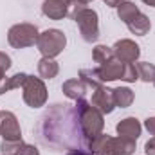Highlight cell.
<instances>
[{
	"instance_id": "obj_1",
	"label": "cell",
	"mask_w": 155,
	"mask_h": 155,
	"mask_svg": "<svg viewBox=\"0 0 155 155\" xmlns=\"http://www.w3.org/2000/svg\"><path fill=\"white\" fill-rule=\"evenodd\" d=\"M71 18L74 20L79 27V35L81 38L88 43L96 41L99 38V22H97V13L90 7H87V4H81L78 0H72L71 11H69Z\"/></svg>"
},
{
	"instance_id": "obj_2",
	"label": "cell",
	"mask_w": 155,
	"mask_h": 155,
	"mask_svg": "<svg viewBox=\"0 0 155 155\" xmlns=\"http://www.w3.org/2000/svg\"><path fill=\"white\" fill-rule=\"evenodd\" d=\"M76 114H78V121H79V128H81V135L85 141L94 139L96 135L103 134L105 128V119L103 114L88 101L79 99L76 105Z\"/></svg>"
},
{
	"instance_id": "obj_3",
	"label": "cell",
	"mask_w": 155,
	"mask_h": 155,
	"mask_svg": "<svg viewBox=\"0 0 155 155\" xmlns=\"http://www.w3.org/2000/svg\"><path fill=\"white\" fill-rule=\"evenodd\" d=\"M65 45H67V36L60 29H47V31L40 33L38 40H36V47L41 52V56L52 58V60L63 52Z\"/></svg>"
},
{
	"instance_id": "obj_4",
	"label": "cell",
	"mask_w": 155,
	"mask_h": 155,
	"mask_svg": "<svg viewBox=\"0 0 155 155\" xmlns=\"http://www.w3.org/2000/svg\"><path fill=\"white\" fill-rule=\"evenodd\" d=\"M40 33L33 24H16L7 31V41L13 49H25L36 43Z\"/></svg>"
},
{
	"instance_id": "obj_5",
	"label": "cell",
	"mask_w": 155,
	"mask_h": 155,
	"mask_svg": "<svg viewBox=\"0 0 155 155\" xmlns=\"http://www.w3.org/2000/svg\"><path fill=\"white\" fill-rule=\"evenodd\" d=\"M22 90H24V101H25L27 107L40 108V107L45 105V101H47V87L40 78L27 74L24 85H22Z\"/></svg>"
},
{
	"instance_id": "obj_6",
	"label": "cell",
	"mask_w": 155,
	"mask_h": 155,
	"mask_svg": "<svg viewBox=\"0 0 155 155\" xmlns=\"http://www.w3.org/2000/svg\"><path fill=\"white\" fill-rule=\"evenodd\" d=\"M0 137L7 143L22 141V130L18 119L9 110H0Z\"/></svg>"
},
{
	"instance_id": "obj_7",
	"label": "cell",
	"mask_w": 155,
	"mask_h": 155,
	"mask_svg": "<svg viewBox=\"0 0 155 155\" xmlns=\"http://www.w3.org/2000/svg\"><path fill=\"white\" fill-rule=\"evenodd\" d=\"M114 56L116 60L123 61V63H135L141 56V47L134 41V40H119L114 43Z\"/></svg>"
},
{
	"instance_id": "obj_8",
	"label": "cell",
	"mask_w": 155,
	"mask_h": 155,
	"mask_svg": "<svg viewBox=\"0 0 155 155\" xmlns=\"http://www.w3.org/2000/svg\"><path fill=\"white\" fill-rule=\"evenodd\" d=\"M101 114H112L114 108H116V103H114V92L112 88H107V87H97L92 90V101H90Z\"/></svg>"
},
{
	"instance_id": "obj_9",
	"label": "cell",
	"mask_w": 155,
	"mask_h": 155,
	"mask_svg": "<svg viewBox=\"0 0 155 155\" xmlns=\"http://www.w3.org/2000/svg\"><path fill=\"white\" fill-rule=\"evenodd\" d=\"M72 0H43L41 13L51 20H63L71 11Z\"/></svg>"
},
{
	"instance_id": "obj_10",
	"label": "cell",
	"mask_w": 155,
	"mask_h": 155,
	"mask_svg": "<svg viewBox=\"0 0 155 155\" xmlns=\"http://www.w3.org/2000/svg\"><path fill=\"white\" fill-rule=\"evenodd\" d=\"M116 130H117V134H119L121 137H126V139L137 141L139 135H141L143 126H141L139 119H135V117H124V119H121V121L117 123Z\"/></svg>"
},
{
	"instance_id": "obj_11",
	"label": "cell",
	"mask_w": 155,
	"mask_h": 155,
	"mask_svg": "<svg viewBox=\"0 0 155 155\" xmlns=\"http://www.w3.org/2000/svg\"><path fill=\"white\" fill-rule=\"evenodd\" d=\"M0 152H2V155H40L36 146L27 144L24 141H15V143L2 141Z\"/></svg>"
},
{
	"instance_id": "obj_12",
	"label": "cell",
	"mask_w": 155,
	"mask_h": 155,
	"mask_svg": "<svg viewBox=\"0 0 155 155\" xmlns=\"http://www.w3.org/2000/svg\"><path fill=\"white\" fill-rule=\"evenodd\" d=\"M112 141H114V137H110L107 134H99L94 139L87 141V150L94 155H110Z\"/></svg>"
},
{
	"instance_id": "obj_13",
	"label": "cell",
	"mask_w": 155,
	"mask_h": 155,
	"mask_svg": "<svg viewBox=\"0 0 155 155\" xmlns=\"http://www.w3.org/2000/svg\"><path fill=\"white\" fill-rule=\"evenodd\" d=\"M61 92L69 97V99H74V101H79V99H85L87 96V85L78 78V79H67L63 85H61Z\"/></svg>"
},
{
	"instance_id": "obj_14",
	"label": "cell",
	"mask_w": 155,
	"mask_h": 155,
	"mask_svg": "<svg viewBox=\"0 0 155 155\" xmlns=\"http://www.w3.org/2000/svg\"><path fill=\"white\" fill-rule=\"evenodd\" d=\"M126 27L130 29V33L132 35H137V36H144V35H148L150 33V29H152V22H150V18L144 15V13H137L132 20H128L126 22Z\"/></svg>"
},
{
	"instance_id": "obj_15",
	"label": "cell",
	"mask_w": 155,
	"mask_h": 155,
	"mask_svg": "<svg viewBox=\"0 0 155 155\" xmlns=\"http://www.w3.org/2000/svg\"><path fill=\"white\" fill-rule=\"evenodd\" d=\"M135 153V141L126 137H114L110 155H134Z\"/></svg>"
},
{
	"instance_id": "obj_16",
	"label": "cell",
	"mask_w": 155,
	"mask_h": 155,
	"mask_svg": "<svg viewBox=\"0 0 155 155\" xmlns=\"http://www.w3.org/2000/svg\"><path fill=\"white\" fill-rule=\"evenodd\" d=\"M58 72H60V67L52 58H41L38 61V74L43 79H52L58 76Z\"/></svg>"
},
{
	"instance_id": "obj_17",
	"label": "cell",
	"mask_w": 155,
	"mask_h": 155,
	"mask_svg": "<svg viewBox=\"0 0 155 155\" xmlns=\"http://www.w3.org/2000/svg\"><path fill=\"white\" fill-rule=\"evenodd\" d=\"M112 92H114V103L119 108H126L134 103V92L128 87H117L112 88Z\"/></svg>"
},
{
	"instance_id": "obj_18",
	"label": "cell",
	"mask_w": 155,
	"mask_h": 155,
	"mask_svg": "<svg viewBox=\"0 0 155 155\" xmlns=\"http://www.w3.org/2000/svg\"><path fill=\"white\" fill-rule=\"evenodd\" d=\"M79 79L87 85V88H92V90L103 85V81H101L96 69H81L79 71Z\"/></svg>"
},
{
	"instance_id": "obj_19",
	"label": "cell",
	"mask_w": 155,
	"mask_h": 155,
	"mask_svg": "<svg viewBox=\"0 0 155 155\" xmlns=\"http://www.w3.org/2000/svg\"><path fill=\"white\" fill-rule=\"evenodd\" d=\"M116 9H117V16H119V20H123L124 24H126L128 20H132V18L139 13V7H137L134 2H128V0H123Z\"/></svg>"
},
{
	"instance_id": "obj_20",
	"label": "cell",
	"mask_w": 155,
	"mask_h": 155,
	"mask_svg": "<svg viewBox=\"0 0 155 155\" xmlns=\"http://www.w3.org/2000/svg\"><path fill=\"white\" fill-rule=\"evenodd\" d=\"M114 58H116V56H114V49H112V47H107V45H96V47H94L92 60H94L96 63L103 65V63H107V61H110V60H114Z\"/></svg>"
},
{
	"instance_id": "obj_21",
	"label": "cell",
	"mask_w": 155,
	"mask_h": 155,
	"mask_svg": "<svg viewBox=\"0 0 155 155\" xmlns=\"http://www.w3.org/2000/svg\"><path fill=\"white\" fill-rule=\"evenodd\" d=\"M25 78H27V74H24V72H16V74H13L11 78H5V81H4L2 87H0V94H5V92H9V90L20 88V87L24 85Z\"/></svg>"
},
{
	"instance_id": "obj_22",
	"label": "cell",
	"mask_w": 155,
	"mask_h": 155,
	"mask_svg": "<svg viewBox=\"0 0 155 155\" xmlns=\"http://www.w3.org/2000/svg\"><path fill=\"white\" fill-rule=\"evenodd\" d=\"M137 72H139V79H143L144 83H153L155 79V65L150 61H139L135 63Z\"/></svg>"
},
{
	"instance_id": "obj_23",
	"label": "cell",
	"mask_w": 155,
	"mask_h": 155,
	"mask_svg": "<svg viewBox=\"0 0 155 155\" xmlns=\"http://www.w3.org/2000/svg\"><path fill=\"white\" fill-rule=\"evenodd\" d=\"M11 58L5 54V52H0V87H2V83L5 81V72L11 69Z\"/></svg>"
},
{
	"instance_id": "obj_24",
	"label": "cell",
	"mask_w": 155,
	"mask_h": 155,
	"mask_svg": "<svg viewBox=\"0 0 155 155\" xmlns=\"http://www.w3.org/2000/svg\"><path fill=\"white\" fill-rule=\"evenodd\" d=\"M144 153L146 155H155V137H152V139L144 144Z\"/></svg>"
},
{
	"instance_id": "obj_25",
	"label": "cell",
	"mask_w": 155,
	"mask_h": 155,
	"mask_svg": "<svg viewBox=\"0 0 155 155\" xmlns=\"http://www.w3.org/2000/svg\"><path fill=\"white\" fill-rule=\"evenodd\" d=\"M144 126H146V130L155 137V117H148V119L144 121Z\"/></svg>"
},
{
	"instance_id": "obj_26",
	"label": "cell",
	"mask_w": 155,
	"mask_h": 155,
	"mask_svg": "<svg viewBox=\"0 0 155 155\" xmlns=\"http://www.w3.org/2000/svg\"><path fill=\"white\" fill-rule=\"evenodd\" d=\"M88 152H85V150H78V148H72V150H69L67 155H87Z\"/></svg>"
},
{
	"instance_id": "obj_27",
	"label": "cell",
	"mask_w": 155,
	"mask_h": 155,
	"mask_svg": "<svg viewBox=\"0 0 155 155\" xmlns=\"http://www.w3.org/2000/svg\"><path fill=\"white\" fill-rule=\"evenodd\" d=\"M103 2H105L107 5H110V7H117V5H119L123 0H103Z\"/></svg>"
},
{
	"instance_id": "obj_28",
	"label": "cell",
	"mask_w": 155,
	"mask_h": 155,
	"mask_svg": "<svg viewBox=\"0 0 155 155\" xmlns=\"http://www.w3.org/2000/svg\"><path fill=\"white\" fill-rule=\"evenodd\" d=\"M146 5H152V7H155V0H143Z\"/></svg>"
},
{
	"instance_id": "obj_29",
	"label": "cell",
	"mask_w": 155,
	"mask_h": 155,
	"mask_svg": "<svg viewBox=\"0 0 155 155\" xmlns=\"http://www.w3.org/2000/svg\"><path fill=\"white\" fill-rule=\"evenodd\" d=\"M78 2H81V4H88V2H92V0H78Z\"/></svg>"
},
{
	"instance_id": "obj_30",
	"label": "cell",
	"mask_w": 155,
	"mask_h": 155,
	"mask_svg": "<svg viewBox=\"0 0 155 155\" xmlns=\"http://www.w3.org/2000/svg\"><path fill=\"white\" fill-rule=\"evenodd\" d=\"M87 155H94V153H90V152H88V153H87Z\"/></svg>"
},
{
	"instance_id": "obj_31",
	"label": "cell",
	"mask_w": 155,
	"mask_h": 155,
	"mask_svg": "<svg viewBox=\"0 0 155 155\" xmlns=\"http://www.w3.org/2000/svg\"><path fill=\"white\" fill-rule=\"evenodd\" d=\"M153 85H155V79H153Z\"/></svg>"
}]
</instances>
